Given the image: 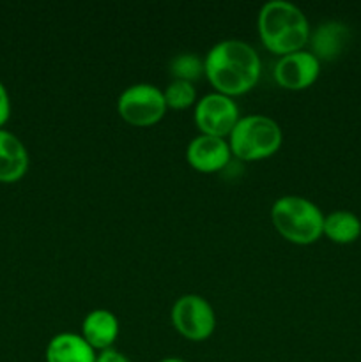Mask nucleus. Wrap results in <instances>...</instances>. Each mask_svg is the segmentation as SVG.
<instances>
[{"instance_id": "0eeeda50", "label": "nucleus", "mask_w": 361, "mask_h": 362, "mask_svg": "<svg viewBox=\"0 0 361 362\" xmlns=\"http://www.w3.org/2000/svg\"><path fill=\"white\" fill-rule=\"evenodd\" d=\"M239 119L237 103L222 92L205 94L195 106V120L202 134L223 138L225 134H230Z\"/></svg>"}, {"instance_id": "f3484780", "label": "nucleus", "mask_w": 361, "mask_h": 362, "mask_svg": "<svg viewBox=\"0 0 361 362\" xmlns=\"http://www.w3.org/2000/svg\"><path fill=\"white\" fill-rule=\"evenodd\" d=\"M11 115V99L7 94V88L4 87V83L0 81V127L7 122Z\"/></svg>"}, {"instance_id": "9b49d317", "label": "nucleus", "mask_w": 361, "mask_h": 362, "mask_svg": "<svg viewBox=\"0 0 361 362\" xmlns=\"http://www.w3.org/2000/svg\"><path fill=\"white\" fill-rule=\"evenodd\" d=\"M46 362H96V354L84 336L60 332L46 346Z\"/></svg>"}, {"instance_id": "9d476101", "label": "nucleus", "mask_w": 361, "mask_h": 362, "mask_svg": "<svg viewBox=\"0 0 361 362\" xmlns=\"http://www.w3.org/2000/svg\"><path fill=\"white\" fill-rule=\"evenodd\" d=\"M350 39V30L345 23L336 20L324 21L311 34V53L319 60H335L342 55Z\"/></svg>"}, {"instance_id": "1a4fd4ad", "label": "nucleus", "mask_w": 361, "mask_h": 362, "mask_svg": "<svg viewBox=\"0 0 361 362\" xmlns=\"http://www.w3.org/2000/svg\"><path fill=\"white\" fill-rule=\"evenodd\" d=\"M186 158L190 165L200 172H216L229 165L230 145L219 136L200 134L190 141Z\"/></svg>"}, {"instance_id": "423d86ee", "label": "nucleus", "mask_w": 361, "mask_h": 362, "mask_svg": "<svg viewBox=\"0 0 361 362\" xmlns=\"http://www.w3.org/2000/svg\"><path fill=\"white\" fill-rule=\"evenodd\" d=\"M172 320L177 331L188 339L200 341L214 331L216 317L209 300L197 293L179 297L172 308Z\"/></svg>"}, {"instance_id": "20e7f679", "label": "nucleus", "mask_w": 361, "mask_h": 362, "mask_svg": "<svg viewBox=\"0 0 361 362\" xmlns=\"http://www.w3.org/2000/svg\"><path fill=\"white\" fill-rule=\"evenodd\" d=\"M229 145L239 159L268 158L282 145V127L271 117H241L230 131Z\"/></svg>"}, {"instance_id": "a211bd4d", "label": "nucleus", "mask_w": 361, "mask_h": 362, "mask_svg": "<svg viewBox=\"0 0 361 362\" xmlns=\"http://www.w3.org/2000/svg\"><path fill=\"white\" fill-rule=\"evenodd\" d=\"M96 362H131L124 354H120L115 349H106L96 357Z\"/></svg>"}, {"instance_id": "6e6552de", "label": "nucleus", "mask_w": 361, "mask_h": 362, "mask_svg": "<svg viewBox=\"0 0 361 362\" xmlns=\"http://www.w3.org/2000/svg\"><path fill=\"white\" fill-rule=\"evenodd\" d=\"M321 73V60L306 49L287 53L278 59L275 66V78L282 87L299 90L317 80Z\"/></svg>"}, {"instance_id": "7ed1b4c3", "label": "nucleus", "mask_w": 361, "mask_h": 362, "mask_svg": "<svg viewBox=\"0 0 361 362\" xmlns=\"http://www.w3.org/2000/svg\"><path fill=\"white\" fill-rule=\"evenodd\" d=\"M271 218L276 230L292 243H315L324 233L326 216L321 209L308 198L296 194L278 198L273 204Z\"/></svg>"}, {"instance_id": "f257e3e1", "label": "nucleus", "mask_w": 361, "mask_h": 362, "mask_svg": "<svg viewBox=\"0 0 361 362\" xmlns=\"http://www.w3.org/2000/svg\"><path fill=\"white\" fill-rule=\"evenodd\" d=\"M204 64L211 83L227 95L250 90L260 76L258 53L239 39L216 42L205 55Z\"/></svg>"}, {"instance_id": "ddd939ff", "label": "nucleus", "mask_w": 361, "mask_h": 362, "mask_svg": "<svg viewBox=\"0 0 361 362\" xmlns=\"http://www.w3.org/2000/svg\"><path fill=\"white\" fill-rule=\"evenodd\" d=\"M84 338L92 349H112L117 334H119V322L117 317L108 310H94L87 313L81 324Z\"/></svg>"}, {"instance_id": "2eb2a0df", "label": "nucleus", "mask_w": 361, "mask_h": 362, "mask_svg": "<svg viewBox=\"0 0 361 362\" xmlns=\"http://www.w3.org/2000/svg\"><path fill=\"white\" fill-rule=\"evenodd\" d=\"M170 73L176 80H197L205 73V64L197 53H179L170 60Z\"/></svg>"}, {"instance_id": "4468645a", "label": "nucleus", "mask_w": 361, "mask_h": 362, "mask_svg": "<svg viewBox=\"0 0 361 362\" xmlns=\"http://www.w3.org/2000/svg\"><path fill=\"white\" fill-rule=\"evenodd\" d=\"M324 233L338 244H350L361 235V221L354 212L335 211L324 218Z\"/></svg>"}, {"instance_id": "f03ea898", "label": "nucleus", "mask_w": 361, "mask_h": 362, "mask_svg": "<svg viewBox=\"0 0 361 362\" xmlns=\"http://www.w3.org/2000/svg\"><path fill=\"white\" fill-rule=\"evenodd\" d=\"M258 32L271 52L287 55L303 49L310 37V23L292 2L269 0L258 13Z\"/></svg>"}, {"instance_id": "f8f14e48", "label": "nucleus", "mask_w": 361, "mask_h": 362, "mask_svg": "<svg viewBox=\"0 0 361 362\" xmlns=\"http://www.w3.org/2000/svg\"><path fill=\"white\" fill-rule=\"evenodd\" d=\"M28 152L20 138L0 129V182H14L27 173Z\"/></svg>"}, {"instance_id": "6ab92c4d", "label": "nucleus", "mask_w": 361, "mask_h": 362, "mask_svg": "<svg viewBox=\"0 0 361 362\" xmlns=\"http://www.w3.org/2000/svg\"><path fill=\"white\" fill-rule=\"evenodd\" d=\"M159 362H186L184 359H179V357H166V359L159 361Z\"/></svg>"}, {"instance_id": "39448f33", "label": "nucleus", "mask_w": 361, "mask_h": 362, "mask_svg": "<svg viewBox=\"0 0 361 362\" xmlns=\"http://www.w3.org/2000/svg\"><path fill=\"white\" fill-rule=\"evenodd\" d=\"M117 108L127 122L137 124V126H149V124L158 122L165 113V94L151 83L130 85L119 95Z\"/></svg>"}, {"instance_id": "dca6fc26", "label": "nucleus", "mask_w": 361, "mask_h": 362, "mask_svg": "<svg viewBox=\"0 0 361 362\" xmlns=\"http://www.w3.org/2000/svg\"><path fill=\"white\" fill-rule=\"evenodd\" d=\"M163 94H165L166 105H170L172 108H186L195 101L197 90L191 81L173 80Z\"/></svg>"}]
</instances>
